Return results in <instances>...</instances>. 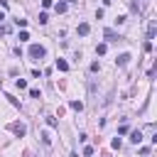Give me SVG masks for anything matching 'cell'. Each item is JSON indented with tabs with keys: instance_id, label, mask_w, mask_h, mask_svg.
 I'll use <instances>...</instances> for the list:
<instances>
[{
	"instance_id": "cell-1",
	"label": "cell",
	"mask_w": 157,
	"mask_h": 157,
	"mask_svg": "<svg viewBox=\"0 0 157 157\" xmlns=\"http://www.w3.org/2000/svg\"><path fill=\"white\" fill-rule=\"evenodd\" d=\"M44 54H47V49H44L42 44H32V47H30V56L34 59V62H39V59H42Z\"/></svg>"
},
{
	"instance_id": "cell-2",
	"label": "cell",
	"mask_w": 157,
	"mask_h": 157,
	"mask_svg": "<svg viewBox=\"0 0 157 157\" xmlns=\"http://www.w3.org/2000/svg\"><path fill=\"white\" fill-rule=\"evenodd\" d=\"M10 130H12V133H15V135H20V137H22V135H25V133H27V128H25V125H22V123H12V125H10Z\"/></svg>"
},
{
	"instance_id": "cell-3",
	"label": "cell",
	"mask_w": 157,
	"mask_h": 157,
	"mask_svg": "<svg viewBox=\"0 0 157 157\" xmlns=\"http://www.w3.org/2000/svg\"><path fill=\"white\" fill-rule=\"evenodd\" d=\"M130 59H133L130 54H120V56L115 59V64H118V66H128V64H130Z\"/></svg>"
},
{
	"instance_id": "cell-4",
	"label": "cell",
	"mask_w": 157,
	"mask_h": 157,
	"mask_svg": "<svg viewBox=\"0 0 157 157\" xmlns=\"http://www.w3.org/2000/svg\"><path fill=\"white\" fill-rule=\"evenodd\" d=\"M88 32H91V25H88V22H81V25H78V34H81V37H86Z\"/></svg>"
},
{
	"instance_id": "cell-5",
	"label": "cell",
	"mask_w": 157,
	"mask_h": 157,
	"mask_svg": "<svg viewBox=\"0 0 157 157\" xmlns=\"http://www.w3.org/2000/svg\"><path fill=\"white\" fill-rule=\"evenodd\" d=\"M56 69L59 71H69V64L64 62V59H56Z\"/></svg>"
},
{
	"instance_id": "cell-6",
	"label": "cell",
	"mask_w": 157,
	"mask_h": 157,
	"mask_svg": "<svg viewBox=\"0 0 157 157\" xmlns=\"http://www.w3.org/2000/svg\"><path fill=\"white\" fill-rule=\"evenodd\" d=\"M130 140H133V143L137 145V143H140V140H143V133H140V130H135V133L130 135Z\"/></svg>"
},
{
	"instance_id": "cell-7",
	"label": "cell",
	"mask_w": 157,
	"mask_h": 157,
	"mask_svg": "<svg viewBox=\"0 0 157 157\" xmlns=\"http://www.w3.org/2000/svg\"><path fill=\"white\" fill-rule=\"evenodd\" d=\"M69 106H71L74 111H84V103H81V101H71Z\"/></svg>"
},
{
	"instance_id": "cell-8",
	"label": "cell",
	"mask_w": 157,
	"mask_h": 157,
	"mask_svg": "<svg viewBox=\"0 0 157 157\" xmlns=\"http://www.w3.org/2000/svg\"><path fill=\"white\" fill-rule=\"evenodd\" d=\"M103 34H106V37H108V39H120V34H115V32H113V30H106V32H103Z\"/></svg>"
},
{
	"instance_id": "cell-9",
	"label": "cell",
	"mask_w": 157,
	"mask_h": 157,
	"mask_svg": "<svg viewBox=\"0 0 157 157\" xmlns=\"http://www.w3.org/2000/svg\"><path fill=\"white\" fill-rule=\"evenodd\" d=\"M49 22V17H47V12H39V25H47Z\"/></svg>"
},
{
	"instance_id": "cell-10",
	"label": "cell",
	"mask_w": 157,
	"mask_h": 157,
	"mask_svg": "<svg viewBox=\"0 0 157 157\" xmlns=\"http://www.w3.org/2000/svg\"><path fill=\"white\" fill-rule=\"evenodd\" d=\"M56 12H59V15L66 12V3H56Z\"/></svg>"
},
{
	"instance_id": "cell-11",
	"label": "cell",
	"mask_w": 157,
	"mask_h": 157,
	"mask_svg": "<svg viewBox=\"0 0 157 157\" xmlns=\"http://www.w3.org/2000/svg\"><path fill=\"white\" fill-rule=\"evenodd\" d=\"M106 49H108L106 44H98V47H96V54H106Z\"/></svg>"
},
{
	"instance_id": "cell-12",
	"label": "cell",
	"mask_w": 157,
	"mask_h": 157,
	"mask_svg": "<svg viewBox=\"0 0 157 157\" xmlns=\"http://www.w3.org/2000/svg\"><path fill=\"white\" fill-rule=\"evenodd\" d=\"M15 25H17V27H25V25H27V20H22V17H17V20H15Z\"/></svg>"
},
{
	"instance_id": "cell-13",
	"label": "cell",
	"mask_w": 157,
	"mask_h": 157,
	"mask_svg": "<svg viewBox=\"0 0 157 157\" xmlns=\"http://www.w3.org/2000/svg\"><path fill=\"white\" fill-rule=\"evenodd\" d=\"M17 88H27V81H25V78H17Z\"/></svg>"
},
{
	"instance_id": "cell-14",
	"label": "cell",
	"mask_w": 157,
	"mask_h": 157,
	"mask_svg": "<svg viewBox=\"0 0 157 157\" xmlns=\"http://www.w3.org/2000/svg\"><path fill=\"white\" fill-rule=\"evenodd\" d=\"M143 49H145V52H152V42H150V39H147V42L143 44Z\"/></svg>"
},
{
	"instance_id": "cell-15",
	"label": "cell",
	"mask_w": 157,
	"mask_h": 157,
	"mask_svg": "<svg viewBox=\"0 0 157 157\" xmlns=\"http://www.w3.org/2000/svg\"><path fill=\"white\" fill-rule=\"evenodd\" d=\"M8 32H10V27H8V25H0V34H8Z\"/></svg>"
},
{
	"instance_id": "cell-16",
	"label": "cell",
	"mask_w": 157,
	"mask_h": 157,
	"mask_svg": "<svg viewBox=\"0 0 157 157\" xmlns=\"http://www.w3.org/2000/svg\"><path fill=\"white\" fill-rule=\"evenodd\" d=\"M3 20H5V15H3V12H0V22H3Z\"/></svg>"
}]
</instances>
